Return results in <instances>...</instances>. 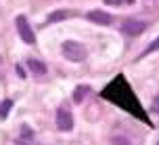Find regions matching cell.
I'll use <instances>...</instances> for the list:
<instances>
[{"label": "cell", "instance_id": "cell-1", "mask_svg": "<svg viewBox=\"0 0 159 145\" xmlns=\"http://www.w3.org/2000/svg\"><path fill=\"white\" fill-rule=\"evenodd\" d=\"M63 57L65 59H69V61H84L86 59V55H88V51H86V46L84 44H80V42H75V40H67V42H63Z\"/></svg>", "mask_w": 159, "mask_h": 145}, {"label": "cell", "instance_id": "cell-2", "mask_svg": "<svg viewBox=\"0 0 159 145\" xmlns=\"http://www.w3.org/2000/svg\"><path fill=\"white\" fill-rule=\"evenodd\" d=\"M15 23H17V32H19V36H21V40L27 42V44H34V42H36V36H34L32 27H30V23H27V17L17 15Z\"/></svg>", "mask_w": 159, "mask_h": 145}, {"label": "cell", "instance_id": "cell-3", "mask_svg": "<svg viewBox=\"0 0 159 145\" xmlns=\"http://www.w3.org/2000/svg\"><path fill=\"white\" fill-rule=\"evenodd\" d=\"M144 30H147V23L138 21V19H126L124 25H121V32L126 34V36H140Z\"/></svg>", "mask_w": 159, "mask_h": 145}, {"label": "cell", "instance_id": "cell-4", "mask_svg": "<svg viewBox=\"0 0 159 145\" xmlns=\"http://www.w3.org/2000/svg\"><path fill=\"white\" fill-rule=\"evenodd\" d=\"M57 126H59V130H71L73 128V116L69 109H65V107H61L59 112H57Z\"/></svg>", "mask_w": 159, "mask_h": 145}, {"label": "cell", "instance_id": "cell-5", "mask_svg": "<svg viewBox=\"0 0 159 145\" xmlns=\"http://www.w3.org/2000/svg\"><path fill=\"white\" fill-rule=\"evenodd\" d=\"M86 17L92 21V23H98V25H109L113 21L111 15H109V13H105V11H90Z\"/></svg>", "mask_w": 159, "mask_h": 145}, {"label": "cell", "instance_id": "cell-6", "mask_svg": "<svg viewBox=\"0 0 159 145\" xmlns=\"http://www.w3.org/2000/svg\"><path fill=\"white\" fill-rule=\"evenodd\" d=\"M27 67H30V72H32L34 76H44V74L48 72L46 65L42 63V61H36V59H30V61H27Z\"/></svg>", "mask_w": 159, "mask_h": 145}, {"label": "cell", "instance_id": "cell-7", "mask_svg": "<svg viewBox=\"0 0 159 145\" xmlns=\"http://www.w3.org/2000/svg\"><path fill=\"white\" fill-rule=\"evenodd\" d=\"M69 17V13L67 11H55L52 15L46 19V23H57V21H63V19H67Z\"/></svg>", "mask_w": 159, "mask_h": 145}, {"label": "cell", "instance_id": "cell-8", "mask_svg": "<svg viewBox=\"0 0 159 145\" xmlns=\"http://www.w3.org/2000/svg\"><path fill=\"white\" fill-rule=\"evenodd\" d=\"M11 107H13V101H11V99H4V101L0 103V118H7L8 112H11Z\"/></svg>", "mask_w": 159, "mask_h": 145}, {"label": "cell", "instance_id": "cell-9", "mask_svg": "<svg viewBox=\"0 0 159 145\" xmlns=\"http://www.w3.org/2000/svg\"><path fill=\"white\" fill-rule=\"evenodd\" d=\"M86 93H88V86H78V89H75V93H73V101H75V103H80V101L84 99V95H86Z\"/></svg>", "mask_w": 159, "mask_h": 145}, {"label": "cell", "instance_id": "cell-10", "mask_svg": "<svg viewBox=\"0 0 159 145\" xmlns=\"http://www.w3.org/2000/svg\"><path fill=\"white\" fill-rule=\"evenodd\" d=\"M21 139H23V141H30V139H34V130L30 128V126H23V128H21Z\"/></svg>", "mask_w": 159, "mask_h": 145}, {"label": "cell", "instance_id": "cell-11", "mask_svg": "<svg viewBox=\"0 0 159 145\" xmlns=\"http://www.w3.org/2000/svg\"><path fill=\"white\" fill-rule=\"evenodd\" d=\"M153 51H159V38L155 42H151V44H149V46L144 48V53H143V57L144 55H149V53H153Z\"/></svg>", "mask_w": 159, "mask_h": 145}, {"label": "cell", "instance_id": "cell-12", "mask_svg": "<svg viewBox=\"0 0 159 145\" xmlns=\"http://www.w3.org/2000/svg\"><path fill=\"white\" fill-rule=\"evenodd\" d=\"M113 145H130V143H128L126 139H121V137H115L113 139Z\"/></svg>", "mask_w": 159, "mask_h": 145}, {"label": "cell", "instance_id": "cell-13", "mask_svg": "<svg viewBox=\"0 0 159 145\" xmlns=\"http://www.w3.org/2000/svg\"><path fill=\"white\" fill-rule=\"evenodd\" d=\"M153 109H155V112H159V95L153 99Z\"/></svg>", "mask_w": 159, "mask_h": 145}, {"label": "cell", "instance_id": "cell-14", "mask_svg": "<svg viewBox=\"0 0 159 145\" xmlns=\"http://www.w3.org/2000/svg\"><path fill=\"white\" fill-rule=\"evenodd\" d=\"M107 4H121V2H126V0H105Z\"/></svg>", "mask_w": 159, "mask_h": 145}, {"label": "cell", "instance_id": "cell-15", "mask_svg": "<svg viewBox=\"0 0 159 145\" xmlns=\"http://www.w3.org/2000/svg\"><path fill=\"white\" fill-rule=\"evenodd\" d=\"M15 70H17V74H19V76H21V78H23V76H25V72H23V70H21V67H19V65H17Z\"/></svg>", "mask_w": 159, "mask_h": 145}]
</instances>
